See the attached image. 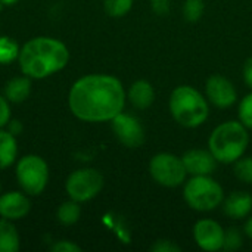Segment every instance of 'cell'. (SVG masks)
<instances>
[{"instance_id": "6da1fadb", "label": "cell", "mask_w": 252, "mask_h": 252, "mask_svg": "<svg viewBox=\"0 0 252 252\" xmlns=\"http://www.w3.org/2000/svg\"><path fill=\"white\" fill-rule=\"evenodd\" d=\"M71 112L81 121H111L126 105L121 81L106 74H90L77 80L68 96Z\"/></svg>"}, {"instance_id": "7a4b0ae2", "label": "cell", "mask_w": 252, "mask_h": 252, "mask_svg": "<svg viewBox=\"0 0 252 252\" xmlns=\"http://www.w3.org/2000/svg\"><path fill=\"white\" fill-rule=\"evenodd\" d=\"M69 61L68 47L52 37H35L27 41L18 56L19 68L30 78H46L66 66Z\"/></svg>"}, {"instance_id": "3957f363", "label": "cell", "mask_w": 252, "mask_h": 252, "mask_svg": "<svg viewBox=\"0 0 252 252\" xmlns=\"http://www.w3.org/2000/svg\"><path fill=\"white\" fill-rule=\"evenodd\" d=\"M250 143L247 127L238 121H226L217 126L208 140V146L217 162L232 164L239 159Z\"/></svg>"}, {"instance_id": "277c9868", "label": "cell", "mask_w": 252, "mask_h": 252, "mask_svg": "<svg viewBox=\"0 0 252 252\" xmlns=\"http://www.w3.org/2000/svg\"><path fill=\"white\" fill-rule=\"evenodd\" d=\"M170 112L173 118L186 128H195L208 118L205 97L190 86H179L170 96Z\"/></svg>"}, {"instance_id": "5b68a950", "label": "cell", "mask_w": 252, "mask_h": 252, "mask_svg": "<svg viewBox=\"0 0 252 252\" xmlns=\"http://www.w3.org/2000/svg\"><path fill=\"white\" fill-rule=\"evenodd\" d=\"M186 204L195 211H213L224 198L223 188L210 176H193L183 189Z\"/></svg>"}, {"instance_id": "8992f818", "label": "cell", "mask_w": 252, "mask_h": 252, "mask_svg": "<svg viewBox=\"0 0 252 252\" xmlns=\"http://www.w3.org/2000/svg\"><path fill=\"white\" fill-rule=\"evenodd\" d=\"M16 180L21 189L28 195H40L49 180V167L38 155H25L18 161Z\"/></svg>"}, {"instance_id": "52a82bcc", "label": "cell", "mask_w": 252, "mask_h": 252, "mask_svg": "<svg viewBox=\"0 0 252 252\" xmlns=\"http://www.w3.org/2000/svg\"><path fill=\"white\" fill-rule=\"evenodd\" d=\"M149 173L152 179L165 188H177L186 179V168L182 158L173 154H158L149 162Z\"/></svg>"}, {"instance_id": "ba28073f", "label": "cell", "mask_w": 252, "mask_h": 252, "mask_svg": "<svg viewBox=\"0 0 252 252\" xmlns=\"http://www.w3.org/2000/svg\"><path fill=\"white\" fill-rule=\"evenodd\" d=\"M103 188V177L97 170L81 168L69 174L65 183V190L69 199L86 202L93 199Z\"/></svg>"}, {"instance_id": "9c48e42d", "label": "cell", "mask_w": 252, "mask_h": 252, "mask_svg": "<svg viewBox=\"0 0 252 252\" xmlns=\"http://www.w3.org/2000/svg\"><path fill=\"white\" fill-rule=\"evenodd\" d=\"M112 130L117 139L127 148H139L145 142V130L140 121L128 114L120 112L112 120Z\"/></svg>"}, {"instance_id": "30bf717a", "label": "cell", "mask_w": 252, "mask_h": 252, "mask_svg": "<svg viewBox=\"0 0 252 252\" xmlns=\"http://www.w3.org/2000/svg\"><path fill=\"white\" fill-rule=\"evenodd\" d=\"M193 239L204 251H219L223 248L224 230L221 226L210 219L199 220L193 227Z\"/></svg>"}, {"instance_id": "8fae6325", "label": "cell", "mask_w": 252, "mask_h": 252, "mask_svg": "<svg viewBox=\"0 0 252 252\" xmlns=\"http://www.w3.org/2000/svg\"><path fill=\"white\" fill-rule=\"evenodd\" d=\"M205 93L208 100L217 108H229L236 102V89L223 75H211L205 84Z\"/></svg>"}, {"instance_id": "7c38bea8", "label": "cell", "mask_w": 252, "mask_h": 252, "mask_svg": "<svg viewBox=\"0 0 252 252\" xmlns=\"http://www.w3.org/2000/svg\"><path fill=\"white\" fill-rule=\"evenodd\" d=\"M182 161L188 174L192 176H210L214 173L217 164V159L214 158L211 151H204V149L188 151L182 157Z\"/></svg>"}, {"instance_id": "4fadbf2b", "label": "cell", "mask_w": 252, "mask_h": 252, "mask_svg": "<svg viewBox=\"0 0 252 252\" xmlns=\"http://www.w3.org/2000/svg\"><path fill=\"white\" fill-rule=\"evenodd\" d=\"M31 210L28 198L21 192H7L0 195V217L6 220H21Z\"/></svg>"}, {"instance_id": "5bb4252c", "label": "cell", "mask_w": 252, "mask_h": 252, "mask_svg": "<svg viewBox=\"0 0 252 252\" xmlns=\"http://www.w3.org/2000/svg\"><path fill=\"white\" fill-rule=\"evenodd\" d=\"M224 213L235 219H244L247 217L252 210V196L247 192H233L229 195V198L224 199Z\"/></svg>"}, {"instance_id": "9a60e30c", "label": "cell", "mask_w": 252, "mask_h": 252, "mask_svg": "<svg viewBox=\"0 0 252 252\" xmlns=\"http://www.w3.org/2000/svg\"><path fill=\"white\" fill-rule=\"evenodd\" d=\"M128 99L130 103L137 109H146L154 103L155 99V90L151 86V83L145 80H139L131 84L128 90Z\"/></svg>"}, {"instance_id": "2e32d148", "label": "cell", "mask_w": 252, "mask_h": 252, "mask_svg": "<svg viewBox=\"0 0 252 252\" xmlns=\"http://www.w3.org/2000/svg\"><path fill=\"white\" fill-rule=\"evenodd\" d=\"M31 93V81L30 77H16L6 83L4 86V97L10 103L24 102Z\"/></svg>"}, {"instance_id": "e0dca14e", "label": "cell", "mask_w": 252, "mask_h": 252, "mask_svg": "<svg viewBox=\"0 0 252 252\" xmlns=\"http://www.w3.org/2000/svg\"><path fill=\"white\" fill-rule=\"evenodd\" d=\"M18 155V143L15 134L9 130L4 131L0 128V170L10 167Z\"/></svg>"}, {"instance_id": "ac0fdd59", "label": "cell", "mask_w": 252, "mask_h": 252, "mask_svg": "<svg viewBox=\"0 0 252 252\" xmlns=\"http://www.w3.org/2000/svg\"><path fill=\"white\" fill-rule=\"evenodd\" d=\"M19 250V235L10 220H0V252H16Z\"/></svg>"}, {"instance_id": "d6986e66", "label": "cell", "mask_w": 252, "mask_h": 252, "mask_svg": "<svg viewBox=\"0 0 252 252\" xmlns=\"http://www.w3.org/2000/svg\"><path fill=\"white\" fill-rule=\"evenodd\" d=\"M80 216H81L80 202H77V201H74V199H69V201L63 202V204L58 208V213H56L58 220H59L63 226L75 224V223L80 220Z\"/></svg>"}, {"instance_id": "ffe728a7", "label": "cell", "mask_w": 252, "mask_h": 252, "mask_svg": "<svg viewBox=\"0 0 252 252\" xmlns=\"http://www.w3.org/2000/svg\"><path fill=\"white\" fill-rule=\"evenodd\" d=\"M19 44L10 37H0V63L6 65L19 56Z\"/></svg>"}, {"instance_id": "44dd1931", "label": "cell", "mask_w": 252, "mask_h": 252, "mask_svg": "<svg viewBox=\"0 0 252 252\" xmlns=\"http://www.w3.org/2000/svg\"><path fill=\"white\" fill-rule=\"evenodd\" d=\"M133 6V0H105L103 7L105 12L112 18H121L130 12Z\"/></svg>"}, {"instance_id": "7402d4cb", "label": "cell", "mask_w": 252, "mask_h": 252, "mask_svg": "<svg viewBox=\"0 0 252 252\" xmlns=\"http://www.w3.org/2000/svg\"><path fill=\"white\" fill-rule=\"evenodd\" d=\"M235 176L247 183V185H252V157H247V158H239L235 161Z\"/></svg>"}, {"instance_id": "603a6c76", "label": "cell", "mask_w": 252, "mask_h": 252, "mask_svg": "<svg viewBox=\"0 0 252 252\" xmlns=\"http://www.w3.org/2000/svg\"><path fill=\"white\" fill-rule=\"evenodd\" d=\"M205 9L204 0H186L183 6V15L186 21L189 22H196L202 16Z\"/></svg>"}, {"instance_id": "cb8c5ba5", "label": "cell", "mask_w": 252, "mask_h": 252, "mask_svg": "<svg viewBox=\"0 0 252 252\" xmlns=\"http://www.w3.org/2000/svg\"><path fill=\"white\" fill-rule=\"evenodd\" d=\"M242 247V235L238 227H230L224 232L223 248L226 251H236Z\"/></svg>"}, {"instance_id": "d4e9b609", "label": "cell", "mask_w": 252, "mask_h": 252, "mask_svg": "<svg viewBox=\"0 0 252 252\" xmlns=\"http://www.w3.org/2000/svg\"><path fill=\"white\" fill-rule=\"evenodd\" d=\"M239 120L241 123L252 130V93L247 94L239 105Z\"/></svg>"}, {"instance_id": "484cf974", "label": "cell", "mask_w": 252, "mask_h": 252, "mask_svg": "<svg viewBox=\"0 0 252 252\" xmlns=\"http://www.w3.org/2000/svg\"><path fill=\"white\" fill-rule=\"evenodd\" d=\"M151 251L152 252H179L180 251V247L173 244L171 241H167V239H161V241H157L152 247H151Z\"/></svg>"}, {"instance_id": "4316f807", "label": "cell", "mask_w": 252, "mask_h": 252, "mask_svg": "<svg viewBox=\"0 0 252 252\" xmlns=\"http://www.w3.org/2000/svg\"><path fill=\"white\" fill-rule=\"evenodd\" d=\"M10 121V106H9V100L0 94V128H3L4 126H7V123Z\"/></svg>"}, {"instance_id": "83f0119b", "label": "cell", "mask_w": 252, "mask_h": 252, "mask_svg": "<svg viewBox=\"0 0 252 252\" xmlns=\"http://www.w3.org/2000/svg\"><path fill=\"white\" fill-rule=\"evenodd\" d=\"M50 251H53V252H80L81 251V248H80L78 245H75V244L69 242V241H59V242H56V244H53V245H52Z\"/></svg>"}, {"instance_id": "f1b7e54d", "label": "cell", "mask_w": 252, "mask_h": 252, "mask_svg": "<svg viewBox=\"0 0 252 252\" xmlns=\"http://www.w3.org/2000/svg\"><path fill=\"white\" fill-rule=\"evenodd\" d=\"M151 6L157 15L164 16L170 10V0H151Z\"/></svg>"}, {"instance_id": "f546056e", "label": "cell", "mask_w": 252, "mask_h": 252, "mask_svg": "<svg viewBox=\"0 0 252 252\" xmlns=\"http://www.w3.org/2000/svg\"><path fill=\"white\" fill-rule=\"evenodd\" d=\"M244 78H245V83L248 84V87L252 89V58L247 59V62L244 65Z\"/></svg>"}, {"instance_id": "4dcf8cb0", "label": "cell", "mask_w": 252, "mask_h": 252, "mask_svg": "<svg viewBox=\"0 0 252 252\" xmlns=\"http://www.w3.org/2000/svg\"><path fill=\"white\" fill-rule=\"evenodd\" d=\"M7 127H9V131L12 133V134H18V133H21L22 131V126H21V123L19 121H9L7 123Z\"/></svg>"}, {"instance_id": "1f68e13d", "label": "cell", "mask_w": 252, "mask_h": 252, "mask_svg": "<svg viewBox=\"0 0 252 252\" xmlns=\"http://www.w3.org/2000/svg\"><path fill=\"white\" fill-rule=\"evenodd\" d=\"M245 233H247L248 238H251L252 239V217L247 221V224H245Z\"/></svg>"}, {"instance_id": "d6a6232c", "label": "cell", "mask_w": 252, "mask_h": 252, "mask_svg": "<svg viewBox=\"0 0 252 252\" xmlns=\"http://www.w3.org/2000/svg\"><path fill=\"white\" fill-rule=\"evenodd\" d=\"M16 0H0V3H3V4H13Z\"/></svg>"}]
</instances>
